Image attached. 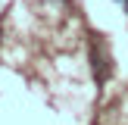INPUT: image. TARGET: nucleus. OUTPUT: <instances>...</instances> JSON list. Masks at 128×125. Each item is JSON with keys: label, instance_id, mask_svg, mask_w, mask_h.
Wrapping results in <instances>:
<instances>
[]
</instances>
